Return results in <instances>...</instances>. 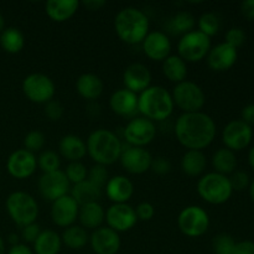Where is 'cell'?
Listing matches in <instances>:
<instances>
[{"instance_id":"27","label":"cell","mask_w":254,"mask_h":254,"mask_svg":"<svg viewBox=\"0 0 254 254\" xmlns=\"http://www.w3.org/2000/svg\"><path fill=\"white\" fill-rule=\"evenodd\" d=\"M78 220L82 227L86 230H97L106 220V211L99 202L87 203L79 206Z\"/></svg>"},{"instance_id":"51","label":"cell","mask_w":254,"mask_h":254,"mask_svg":"<svg viewBox=\"0 0 254 254\" xmlns=\"http://www.w3.org/2000/svg\"><path fill=\"white\" fill-rule=\"evenodd\" d=\"M106 4L107 2L104 0H86V1H83V6L89 11H98Z\"/></svg>"},{"instance_id":"35","label":"cell","mask_w":254,"mask_h":254,"mask_svg":"<svg viewBox=\"0 0 254 254\" xmlns=\"http://www.w3.org/2000/svg\"><path fill=\"white\" fill-rule=\"evenodd\" d=\"M196 25V20L190 12L179 11L174 15L169 21V29L173 34L185 35L188 32L192 31Z\"/></svg>"},{"instance_id":"56","label":"cell","mask_w":254,"mask_h":254,"mask_svg":"<svg viewBox=\"0 0 254 254\" xmlns=\"http://www.w3.org/2000/svg\"><path fill=\"white\" fill-rule=\"evenodd\" d=\"M4 26H5L4 17H2V15H1V14H0V34H1V32L4 31Z\"/></svg>"},{"instance_id":"54","label":"cell","mask_w":254,"mask_h":254,"mask_svg":"<svg viewBox=\"0 0 254 254\" xmlns=\"http://www.w3.org/2000/svg\"><path fill=\"white\" fill-rule=\"evenodd\" d=\"M9 242L11 243L12 246L19 245V236L15 235V233H11V235L9 236Z\"/></svg>"},{"instance_id":"11","label":"cell","mask_w":254,"mask_h":254,"mask_svg":"<svg viewBox=\"0 0 254 254\" xmlns=\"http://www.w3.org/2000/svg\"><path fill=\"white\" fill-rule=\"evenodd\" d=\"M155 123L144 117H135L123 129L124 140L130 146L144 148L155 139Z\"/></svg>"},{"instance_id":"43","label":"cell","mask_w":254,"mask_h":254,"mask_svg":"<svg viewBox=\"0 0 254 254\" xmlns=\"http://www.w3.org/2000/svg\"><path fill=\"white\" fill-rule=\"evenodd\" d=\"M44 113L49 121L57 122L62 118V116H64V107H62V104L60 103L59 101L52 99V101L47 102V103L45 104Z\"/></svg>"},{"instance_id":"37","label":"cell","mask_w":254,"mask_h":254,"mask_svg":"<svg viewBox=\"0 0 254 254\" xmlns=\"http://www.w3.org/2000/svg\"><path fill=\"white\" fill-rule=\"evenodd\" d=\"M60 165H61V159L59 154L52 150L42 151L37 158V166L44 174L60 170Z\"/></svg>"},{"instance_id":"12","label":"cell","mask_w":254,"mask_h":254,"mask_svg":"<svg viewBox=\"0 0 254 254\" xmlns=\"http://www.w3.org/2000/svg\"><path fill=\"white\" fill-rule=\"evenodd\" d=\"M69 181L62 170L42 174L39 179V191L46 201L54 202L64 196L68 195Z\"/></svg>"},{"instance_id":"22","label":"cell","mask_w":254,"mask_h":254,"mask_svg":"<svg viewBox=\"0 0 254 254\" xmlns=\"http://www.w3.org/2000/svg\"><path fill=\"white\" fill-rule=\"evenodd\" d=\"M109 107L117 116L130 118L138 113V94L126 88L118 89L109 98Z\"/></svg>"},{"instance_id":"48","label":"cell","mask_w":254,"mask_h":254,"mask_svg":"<svg viewBox=\"0 0 254 254\" xmlns=\"http://www.w3.org/2000/svg\"><path fill=\"white\" fill-rule=\"evenodd\" d=\"M231 254H254V242L252 241H242L236 243Z\"/></svg>"},{"instance_id":"46","label":"cell","mask_w":254,"mask_h":254,"mask_svg":"<svg viewBox=\"0 0 254 254\" xmlns=\"http://www.w3.org/2000/svg\"><path fill=\"white\" fill-rule=\"evenodd\" d=\"M40 233H41V227H40L39 223L34 222L22 227L21 237L25 242L32 243V245H34V242L37 240Z\"/></svg>"},{"instance_id":"31","label":"cell","mask_w":254,"mask_h":254,"mask_svg":"<svg viewBox=\"0 0 254 254\" xmlns=\"http://www.w3.org/2000/svg\"><path fill=\"white\" fill-rule=\"evenodd\" d=\"M163 73L166 78L174 83L186 81L188 77V64L179 55H170L163 61Z\"/></svg>"},{"instance_id":"52","label":"cell","mask_w":254,"mask_h":254,"mask_svg":"<svg viewBox=\"0 0 254 254\" xmlns=\"http://www.w3.org/2000/svg\"><path fill=\"white\" fill-rule=\"evenodd\" d=\"M7 254H34V252H32L26 245L19 243V245L16 246H11V248H10L9 253Z\"/></svg>"},{"instance_id":"30","label":"cell","mask_w":254,"mask_h":254,"mask_svg":"<svg viewBox=\"0 0 254 254\" xmlns=\"http://www.w3.org/2000/svg\"><path fill=\"white\" fill-rule=\"evenodd\" d=\"M71 197L78 203V206L98 202L99 198L102 197V189L93 185L91 181L84 180L82 183L73 185L71 190Z\"/></svg>"},{"instance_id":"6","label":"cell","mask_w":254,"mask_h":254,"mask_svg":"<svg viewBox=\"0 0 254 254\" xmlns=\"http://www.w3.org/2000/svg\"><path fill=\"white\" fill-rule=\"evenodd\" d=\"M6 211L11 220L20 227L36 222L39 216V205L30 193L16 191L10 193L6 200Z\"/></svg>"},{"instance_id":"34","label":"cell","mask_w":254,"mask_h":254,"mask_svg":"<svg viewBox=\"0 0 254 254\" xmlns=\"http://www.w3.org/2000/svg\"><path fill=\"white\" fill-rule=\"evenodd\" d=\"M0 45L7 54H19L25 46V37L17 27H7L0 34Z\"/></svg>"},{"instance_id":"53","label":"cell","mask_w":254,"mask_h":254,"mask_svg":"<svg viewBox=\"0 0 254 254\" xmlns=\"http://www.w3.org/2000/svg\"><path fill=\"white\" fill-rule=\"evenodd\" d=\"M248 164H250V166L254 171V145L248 151Z\"/></svg>"},{"instance_id":"39","label":"cell","mask_w":254,"mask_h":254,"mask_svg":"<svg viewBox=\"0 0 254 254\" xmlns=\"http://www.w3.org/2000/svg\"><path fill=\"white\" fill-rule=\"evenodd\" d=\"M67 179H68L69 184H76L82 183V181L87 180V175H88V171H87V168L81 163V161H73V163H69L67 165L66 171Z\"/></svg>"},{"instance_id":"15","label":"cell","mask_w":254,"mask_h":254,"mask_svg":"<svg viewBox=\"0 0 254 254\" xmlns=\"http://www.w3.org/2000/svg\"><path fill=\"white\" fill-rule=\"evenodd\" d=\"M106 221L109 228L116 232H127L136 225L135 208L128 203H113L106 212Z\"/></svg>"},{"instance_id":"25","label":"cell","mask_w":254,"mask_h":254,"mask_svg":"<svg viewBox=\"0 0 254 254\" xmlns=\"http://www.w3.org/2000/svg\"><path fill=\"white\" fill-rule=\"evenodd\" d=\"M59 151L69 163L81 161L87 155V145L78 135L68 134L62 136L60 140Z\"/></svg>"},{"instance_id":"10","label":"cell","mask_w":254,"mask_h":254,"mask_svg":"<svg viewBox=\"0 0 254 254\" xmlns=\"http://www.w3.org/2000/svg\"><path fill=\"white\" fill-rule=\"evenodd\" d=\"M178 226L185 236L197 238L207 232L210 227V217L200 206H188L179 215Z\"/></svg>"},{"instance_id":"28","label":"cell","mask_w":254,"mask_h":254,"mask_svg":"<svg viewBox=\"0 0 254 254\" xmlns=\"http://www.w3.org/2000/svg\"><path fill=\"white\" fill-rule=\"evenodd\" d=\"M207 165L206 155L201 150H188L181 158V170L191 178L200 176Z\"/></svg>"},{"instance_id":"1","label":"cell","mask_w":254,"mask_h":254,"mask_svg":"<svg viewBox=\"0 0 254 254\" xmlns=\"http://www.w3.org/2000/svg\"><path fill=\"white\" fill-rule=\"evenodd\" d=\"M176 139L188 150H201L207 148L216 138V123L203 112L183 113L176 119Z\"/></svg>"},{"instance_id":"29","label":"cell","mask_w":254,"mask_h":254,"mask_svg":"<svg viewBox=\"0 0 254 254\" xmlns=\"http://www.w3.org/2000/svg\"><path fill=\"white\" fill-rule=\"evenodd\" d=\"M61 247V236L52 230H45L34 242V254H59Z\"/></svg>"},{"instance_id":"49","label":"cell","mask_w":254,"mask_h":254,"mask_svg":"<svg viewBox=\"0 0 254 254\" xmlns=\"http://www.w3.org/2000/svg\"><path fill=\"white\" fill-rule=\"evenodd\" d=\"M241 121L245 122L246 124L252 127L254 124V104H247L246 107H243L242 112H241Z\"/></svg>"},{"instance_id":"16","label":"cell","mask_w":254,"mask_h":254,"mask_svg":"<svg viewBox=\"0 0 254 254\" xmlns=\"http://www.w3.org/2000/svg\"><path fill=\"white\" fill-rule=\"evenodd\" d=\"M36 168L37 159L35 154L30 153L25 149H19V150L14 151L6 161L7 173L12 178L19 179V180L30 178L36 171Z\"/></svg>"},{"instance_id":"17","label":"cell","mask_w":254,"mask_h":254,"mask_svg":"<svg viewBox=\"0 0 254 254\" xmlns=\"http://www.w3.org/2000/svg\"><path fill=\"white\" fill-rule=\"evenodd\" d=\"M79 206L71 195H66L64 197L52 202L51 218L52 222L59 227L67 228L73 225L78 218Z\"/></svg>"},{"instance_id":"40","label":"cell","mask_w":254,"mask_h":254,"mask_svg":"<svg viewBox=\"0 0 254 254\" xmlns=\"http://www.w3.org/2000/svg\"><path fill=\"white\" fill-rule=\"evenodd\" d=\"M46 143V138H45L44 133L39 130H31L30 133L26 134L24 139V146L25 150L30 151V153L35 154L37 151H41L42 148Z\"/></svg>"},{"instance_id":"8","label":"cell","mask_w":254,"mask_h":254,"mask_svg":"<svg viewBox=\"0 0 254 254\" xmlns=\"http://www.w3.org/2000/svg\"><path fill=\"white\" fill-rule=\"evenodd\" d=\"M211 50V39L198 30L183 35L178 44L179 56L185 62H200Z\"/></svg>"},{"instance_id":"18","label":"cell","mask_w":254,"mask_h":254,"mask_svg":"<svg viewBox=\"0 0 254 254\" xmlns=\"http://www.w3.org/2000/svg\"><path fill=\"white\" fill-rule=\"evenodd\" d=\"M91 247L96 254H117L121 250L119 233L109 227H99L89 237Z\"/></svg>"},{"instance_id":"38","label":"cell","mask_w":254,"mask_h":254,"mask_svg":"<svg viewBox=\"0 0 254 254\" xmlns=\"http://www.w3.org/2000/svg\"><path fill=\"white\" fill-rule=\"evenodd\" d=\"M235 238L228 233H220L212 241V250L215 254H231L236 246Z\"/></svg>"},{"instance_id":"36","label":"cell","mask_w":254,"mask_h":254,"mask_svg":"<svg viewBox=\"0 0 254 254\" xmlns=\"http://www.w3.org/2000/svg\"><path fill=\"white\" fill-rule=\"evenodd\" d=\"M197 26L198 31L202 32L203 35H206V36H208L211 39V37L215 36L218 32L221 22L216 14H213V12H205V14L201 15L200 19H198Z\"/></svg>"},{"instance_id":"57","label":"cell","mask_w":254,"mask_h":254,"mask_svg":"<svg viewBox=\"0 0 254 254\" xmlns=\"http://www.w3.org/2000/svg\"><path fill=\"white\" fill-rule=\"evenodd\" d=\"M0 254H5V243L1 237H0Z\"/></svg>"},{"instance_id":"5","label":"cell","mask_w":254,"mask_h":254,"mask_svg":"<svg viewBox=\"0 0 254 254\" xmlns=\"http://www.w3.org/2000/svg\"><path fill=\"white\" fill-rule=\"evenodd\" d=\"M197 193L203 201L211 205H222L232 196L228 176L217 173H208L203 175L197 183Z\"/></svg>"},{"instance_id":"33","label":"cell","mask_w":254,"mask_h":254,"mask_svg":"<svg viewBox=\"0 0 254 254\" xmlns=\"http://www.w3.org/2000/svg\"><path fill=\"white\" fill-rule=\"evenodd\" d=\"M62 245L68 247L69 250H82L89 242V235L86 228L82 226L72 225L64 231L61 236Z\"/></svg>"},{"instance_id":"47","label":"cell","mask_w":254,"mask_h":254,"mask_svg":"<svg viewBox=\"0 0 254 254\" xmlns=\"http://www.w3.org/2000/svg\"><path fill=\"white\" fill-rule=\"evenodd\" d=\"M136 218L140 221H150L155 215V208L151 203L141 202L135 208Z\"/></svg>"},{"instance_id":"55","label":"cell","mask_w":254,"mask_h":254,"mask_svg":"<svg viewBox=\"0 0 254 254\" xmlns=\"http://www.w3.org/2000/svg\"><path fill=\"white\" fill-rule=\"evenodd\" d=\"M250 196L254 202V180L252 181V184H251V186H250Z\"/></svg>"},{"instance_id":"7","label":"cell","mask_w":254,"mask_h":254,"mask_svg":"<svg viewBox=\"0 0 254 254\" xmlns=\"http://www.w3.org/2000/svg\"><path fill=\"white\" fill-rule=\"evenodd\" d=\"M174 106L178 107L184 113H196L201 112L206 103V96L203 89L198 84L191 81H184L176 84L173 89Z\"/></svg>"},{"instance_id":"14","label":"cell","mask_w":254,"mask_h":254,"mask_svg":"<svg viewBox=\"0 0 254 254\" xmlns=\"http://www.w3.org/2000/svg\"><path fill=\"white\" fill-rule=\"evenodd\" d=\"M119 160L127 173L141 175L150 170L153 156L146 149L129 145L128 148H123Z\"/></svg>"},{"instance_id":"4","label":"cell","mask_w":254,"mask_h":254,"mask_svg":"<svg viewBox=\"0 0 254 254\" xmlns=\"http://www.w3.org/2000/svg\"><path fill=\"white\" fill-rule=\"evenodd\" d=\"M174 107L171 93L161 86H150L138 96V112L151 122L166 121Z\"/></svg>"},{"instance_id":"19","label":"cell","mask_w":254,"mask_h":254,"mask_svg":"<svg viewBox=\"0 0 254 254\" xmlns=\"http://www.w3.org/2000/svg\"><path fill=\"white\" fill-rule=\"evenodd\" d=\"M207 64L212 71L225 72L235 66L238 59V51L226 42L216 45L210 50L207 56Z\"/></svg>"},{"instance_id":"2","label":"cell","mask_w":254,"mask_h":254,"mask_svg":"<svg viewBox=\"0 0 254 254\" xmlns=\"http://www.w3.org/2000/svg\"><path fill=\"white\" fill-rule=\"evenodd\" d=\"M87 153L99 165L108 166L117 163L123 150V143L116 133L107 129H97L87 139Z\"/></svg>"},{"instance_id":"24","label":"cell","mask_w":254,"mask_h":254,"mask_svg":"<svg viewBox=\"0 0 254 254\" xmlns=\"http://www.w3.org/2000/svg\"><path fill=\"white\" fill-rule=\"evenodd\" d=\"M78 6L77 0H50L45 4V11L52 21L64 22L76 14Z\"/></svg>"},{"instance_id":"21","label":"cell","mask_w":254,"mask_h":254,"mask_svg":"<svg viewBox=\"0 0 254 254\" xmlns=\"http://www.w3.org/2000/svg\"><path fill=\"white\" fill-rule=\"evenodd\" d=\"M123 83L126 89L135 94H140L150 87L151 73L143 64H131L123 73Z\"/></svg>"},{"instance_id":"50","label":"cell","mask_w":254,"mask_h":254,"mask_svg":"<svg viewBox=\"0 0 254 254\" xmlns=\"http://www.w3.org/2000/svg\"><path fill=\"white\" fill-rule=\"evenodd\" d=\"M241 12L250 21L254 20V0H246L241 4Z\"/></svg>"},{"instance_id":"13","label":"cell","mask_w":254,"mask_h":254,"mask_svg":"<svg viewBox=\"0 0 254 254\" xmlns=\"http://www.w3.org/2000/svg\"><path fill=\"white\" fill-rule=\"evenodd\" d=\"M253 139L252 127L241 119L232 121L223 128L222 141L226 148L232 151H240L247 148Z\"/></svg>"},{"instance_id":"32","label":"cell","mask_w":254,"mask_h":254,"mask_svg":"<svg viewBox=\"0 0 254 254\" xmlns=\"http://www.w3.org/2000/svg\"><path fill=\"white\" fill-rule=\"evenodd\" d=\"M212 166L215 169V173L221 174V175L227 176L235 173L237 168V158H236L235 151L227 148L218 149L212 156Z\"/></svg>"},{"instance_id":"26","label":"cell","mask_w":254,"mask_h":254,"mask_svg":"<svg viewBox=\"0 0 254 254\" xmlns=\"http://www.w3.org/2000/svg\"><path fill=\"white\" fill-rule=\"evenodd\" d=\"M103 82L101 77L94 73H83L77 78L76 91L82 98L94 102L103 93Z\"/></svg>"},{"instance_id":"41","label":"cell","mask_w":254,"mask_h":254,"mask_svg":"<svg viewBox=\"0 0 254 254\" xmlns=\"http://www.w3.org/2000/svg\"><path fill=\"white\" fill-rule=\"evenodd\" d=\"M87 180L91 181L93 185L98 186L99 189H103L106 186L107 181H108V170H107V166L96 165L92 166L88 171V175H87Z\"/></svg>"},{"instance_id":"20","label":"cell","mask_w":254,"mask_h":254,"mask_svg":"<svg viewBox=\"0 0 254 254\" xmlns=\"http://www.w3.org/2000/svg\"><path fill=\"white\" fill-rule=\"evenodd\" d=\"M141 45H143L144 54L153 61H164L170 56V39L168 37V35L161 31L149 32Z\"/></svg>"},{"instance_id":"42","label":"cell","mask_w":254,"mask_h":254,"mask_svg":"<svg viewBox=\"0 0 254 254\" xmlns=\"http://www.w3.org/2000/svg\"><path fill=\"white\" fill-rule=\"evenodd\" d=\"M225 39L226 44L235 47V49H238L246 42V32L241 27H232L226 32Z\"/></svg>"},{"instance_id":"3","label":"cell","mask_w":254,"mask_h":254,"mask_svg":"<svg viewBox=\"0 0 254 254\" xmlns=\"http://www.w3.org/2000/svg\"><path fill=\"white\" fill-rule=\"evenodd\" d=\"M114 29L119 39L126 44H140L149 34V19L136 7H124L114 19Z\"/></svg>"},{"instance_id":"45","label":"cell","mask_w":254,"mask_h":254,"mask_svg":"<svg viewBox=\"0 0 254 254\" xmlns=\"http://www.w3.org/2000/svg\"><path fill=\"white\" fill-rule=\"evenodd\" d=\"M150 170L158 175H166L171 171V163L169 161V159L164 158V156H158L155 159L153 158Z\"/></svg>"},{"instance_id":"23","label":"cell","mask_w":254,"mask_h":254,"mask_svg":"<svg viewBox=\"0 0 254 254\" xmlns=\"http://www.w3.org/2000/svg\"><path fill=\"white\" fill-rule=\"evenodd\" d=\"M106 193L112 202L127 203L133 196L134 185L127 176L116 175L107 181Z\"/></svg>"},{"instance_id":"44","label":"cell","mask_w":254,"mask_h":254,"mask_svg":"<svg viewBox=\"0 0 254 254\" xmlns=\"http://www.w3.org/2000/svg\"><path fill=\"white\" fill-rule=\"evenodd\" d=\"M228 179H230L231 188H232L233 191H242L247 189L248 185H250V176H248L247 173L242 170L232 173L231 174V178Z\"/></svg>"},{"instance_id":"9","label":"cell","mask_w":254,"mask_h":254,"mask_svg":"<svg viewBox=\"0 0 254 254\" xmlns=\"http://www.w3.org/2000/svg\"><path fill=\"white\" fill-rule=\"evenodd\" d=\"M22 92L32 103L46 104L54 99L56 86L47 74L31 73L22 81Z\"/></svg>"}]
</instances>
